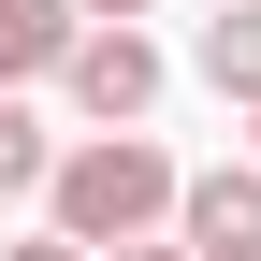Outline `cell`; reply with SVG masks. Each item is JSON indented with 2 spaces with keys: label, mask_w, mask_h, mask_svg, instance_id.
<instances>
[{
  "label": "cell",
  "mask_w": 261,
  "mask_h": 261,
  "mask_svg": "<svg viewBox=\"0 0 261 261\" xmlns=\"http://www.w3.org/2000/svg\"><path fill=\"white\" fill-rule=\"evenodd\" d=\"M174 145L160 130H87V145H58V174H44V232L58 247H87V261H116V247H145V232H174Z\"/></svg>",
  "instance_id": "1"
},
{
  "label": "cell",
  "mask_w": 261,
  "mask_h": 261,
  "mask_svg": "<svg viewBox=\"0 0 261 261\" xmlns=\"http://www.w3.org/2000/svg\"><path fill=\"white\" fill-rule=\"evenodd\" d=\"M58 87H73V116H87V130H145V116H160V87H174V58H160L145 29H87Z\"/></svg>",
  "instance_id": "2"
},
{
  "label": "cell",
  "mask_w": 261,
  "mask_h": 261,
  "mask_svg": "<svg viewBox=\"0 0 261 261\" xmlns=\"http://www.w3.org/2000/svg\"><path fill=\"white\" fill-rule=\"evenodd\" d=\"M174 247L189 261H261V160H203L174 189Z\"/></svg>",
  "instance_id": "3"
},
{
  "label": "cell",
  "mask_w": 261,
  "mask_h": 261,
  "mask_svg": "<svg viewBox=\"0 0 261 261\" xmlns=\"http://www.w3.org/2000/svg\"><path fill=\"white\" fill-rule=\"evenodd\" d=\"M73 44H87L73 0H0V102H29L44 73H73Z\"/></svg>",
  "instance_id": "4"
},
{
  "label": "cell",
  "mask_w": 261,
  "mask_h": 261,
  "mask_svg": "<svg viewBox=\"0 0 261 261\" xmlns=\"http://www.w3.org/2000/svg\"><path fill=\"white\" fill-rule=\"evenodd\" d=\"M189 73H203L232 116H261V0H218V15H203V44H189Z\"/></svg>",
  "instance_id": "5"
},
{
  "label": "cell",
  "mask_w": 261,
  "mask_h": 261,
  "mask_svg": "<svg viewBox=\"0 0 261 261\" xmlns=\"http://www.w3.org/2000/svg\"><path fill=\"white\" fill-rule=\"evenodd\" d=\"M44 174H58V130L29 102H0V203H44Z\"/></svg>",
  "instance_id": "6"
},
{
  "label": "cell",
  "mask_w": 261,
  "mask_h": 261,
  "mask_svg": "<svg viewBox=\"0 0 261 261\" xmlns=\"http://www.w3.org/2000/svg\"><path fill=\"white\" fill-rule=\"evenodd\" d=\"M73 15H87V29H145L160 0H73Z\"/></svg>",
  "instance_id": "7"
},
{
  "label": "cell",
  "mask_w": 261,
  "mask_h": 261,
  "mask_svg": "<svg viewBox=\"0 0 261 261\" xmlns=\"http://www.w3.org/2000/svg\"><path fill=\"white\" fill-rule=\"evenodd\" d=\"M0 261H87V247H58V232H29V247H0Z\"/></svg>",
  "instance_id": "8"
},
{
  "label": "cell",
  "mask_w": 261,
  "mask_h": 261,
  "mask_svg": "<svg viewBox=\"0 0 261 261\" xmlns=\"http://www.w3.org/2000/svg\"><path fill=\"white\" fill-rule=\"evenodd\" d=\"M116 261H189V247H174V232H145V247H116Z\"/></svg>",
  "instance_id": "9"
},
{
  "label": "cell",
  "mask_w": 261,
  "mask_h": 261,
  "mask_svg": "<svg viewBox=\"0 0 261 261\" xmlns=\"http://www.w3.org/2000/svg\"><path fill=\"white\" fill-rule=\"evenodd\" d=\"M247 130H261V116H247Z\"/></svg>",
  "instance_id": "10"
}]
</instances>
